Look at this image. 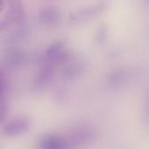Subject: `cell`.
Listing matches in <instances>:
<instances>
[{
	"instance_id": "6",
	"label": "cell",
	"mask_w": 149,
	"mask_h": 149,
	"mask_svg": "<svg viewBox=\"0 0 149 149\" xmlns=\"http://www.w3.org/2000/svg\"><path fill=\"white\" fill-rule=\"evenodd\" d=\"M8 113H9L8 104L6 103L4 98L1 99L0 100V124L4 122V120L8 116Z\"/></svg>"
},
{
	"instance_id": "2",
	"label": "cell",
	"mask_w": 149,
	"mask_h": 149,
	"mask_svg": "<svg viewBox=\"0 0 149 149\" xmlns=\"http://www.w3.org/2000/svg\"><path fill=\"white\" fill-rule=\"evenodd\" d=\"M30 121L25 117H17L7 122L3 127L4 134L8 136H18L25 134L30 129Z\"/></svg>"
},
{
	"instance_id": "3",
	"label": "cell",
	"mask_w": 149,
	"mask_h": 149,
	"mask_svg": "<svg viewBox=\"0 0 149 149\" xmlns=\"http://www.w3.org/2000/svg\"><path fill=\"white\" fill-rule=\"evenodd\" d=\"M40 149H69L65 137L58 134H47L39 141Z\"/></svg>"
},
{
	"instance_id": "5",
	"label": "cell",
	"mask_w": 149,
	"mask_h": 149,
	"mask_svg": "<svg viewBox=\"0 0 149 149\" xmlns=\"http://www.w3.org/2000/svg\"><path fill=\"white\" fill-rule=\"evenodd\" d=\"M41 16L43 17V20H45V22H53L55 21L58 17V12L57 10L53 9V8H49L46 9L43 11V13L41 14Z\"/></svg>"
},
{
	"instance_id": "1",
	"label": "cell",
	"mask_w": 149,
	"mask_h": 149,
	"mask_svg": "<svg viewBox=\"0 0 149 149\" xmlns=\"http://www.w3.org/2000/svg\"><path fill=\"white\" fill-rule=\"evenodd\" d=\"M96 137L97 133L94 128L88 126H79L72 129L70 132L68 138H65V140L69 149H71L72 148H76L92 143Z\"/></svg>"
},
{
	"instance_id": "8",
	"label": "cell",
	"mask_w": 149,
	"mask_h": 149,
	"mask_svg": "<svg viewBox=\"0 0 149 149\" xmlns=\"http://www.w3.org/2000/svg\"><path fill=\"white\" fill-rule=\"evenodd\" d=\"M3 0H0V12L3 10Z\"/></svg>"
},
{
	"instance_id": "4",
	"label": "cell",
	"mask_w": 149,
	"mask_h": 149,
	"mask_svg": "<svg viewBox=\"0 0 149 149\" xmlns=\"http://www.w3.org/2000/svg\"><path fill=\"white\" fill-rule=\"evenodd\" d=\"M46 55L51 61H58L65 55V47L61 43H55L47 50Z\"/></svg>"
},
{
	"instance_id": "7",
	"label": "cell",
	"mask_w": 149,
	"mask_h": 149,
	"mask_svg": "<svg viewBox=\"0 0 149 149\" xmlns=\"http://www.w3.org/2000/svg\"><path fill=\"white\" fill-rule=\"evenodd\" d=\"M7 88V82L4 74L0 71V100L3 99L4 93Z\"/></svg>"
}]
</instances>
